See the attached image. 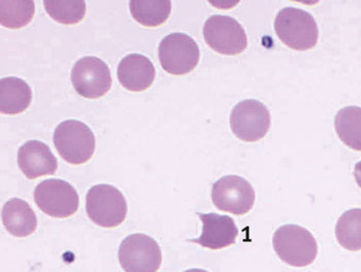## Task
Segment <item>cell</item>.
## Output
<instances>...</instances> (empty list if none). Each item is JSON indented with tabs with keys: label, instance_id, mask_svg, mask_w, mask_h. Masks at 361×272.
Instances as JSON below:
<instances>
[{
	"label": "cell",
	"instance_id": "ac0fdd59",
	"mask_svg": "<svg viewBox=\"0 0 361 272\" xmlns=\"http://www.w3.org/2000/svg\"><path fill=\"white\" fill-rule=\"evenodd\" d=\"M135 21L146 27H157L166 23L171 12L169 0H133L129 2Z\"/></svg>",
	"mask_w": 361,
	"mask_h": 272
},
{
	"label": "cell",
	"instance_id": "603a6c76",
	"mask_svg": "<svg viewBox=\"0 0 361 272\" xmlns=\"http://www.w3.org/2000/svg\"><path fill=\"white\" fill-rule=\"evenodd\" d=\"M184 272H209V271H204V269L193 268V269H189V271H186Z\"/></svg>",
	"mask_w": 361,
	"mask_h": 272
},
{
	"label": "cell",
	"instance_id": "9c48e42d",
	"mask_svg": "<svg viewBox=\"0 0 361 272\" xmlns=\"http://www.w3.org/2000/svg\"><path fill=\"white\" fill-rule=\"evenodd\" d=\"M212 200L219 211L244 216L253 209L255 191L244 178L226 175L213 185Z\"/></svg>",
	"mask_w": 361,
	"mask_h": 272
},
{
	"label": "cell",
	"instance_id": "52a82bcc",
	"mask_svg": "<svg viewBox=\"0 0 361 272\" xmlns=\"http://www.w3.org/2000/svg\"><path fill=\"white\" fill-rule=\"evenodd\" d=\"M118 257L126 272H157L162 263L159 245L151 236L142 233L124 238Z\"/></svg>",
	"mask_w": 361,
	"mask_h": 272
},
{
	"label": "cell",
	"instance_id": "6da1fadb",
	"mask_svg": "<svg viewBox=\"0 0 361 272\" xmlns=\"http://www.w3.org/2000/svg\"><path fill=\"white\" fill-rule=\"evenodd\" d=\"M275 31L283 44L295 51L311 50L319 37V29L313 16L292 6L278 13Z\"/></svg>",
	"mask_w": 361,
	"mask_h": 272
},
{
	"label": "cell",
	"instance_id": "3957f363",
	"mask_svg": "<svg viewBox=\"0 0 361 272\" xmlns=\"http://www.w3.org/2000/svg\"><path fill=\"white\" fill-rule=\"evenodd\" d=\"M53 140L62 159L73 165L88 162L97 147L94 133L85 123L78 120L60 123L55 129Z\"/></svg>",
	"mask_w": 361,
	"mask_h": 272
},
{
	"label": "cell",
	"instance_id": "30bf717a",
	"mask_svg": "<svg viewBox=\"0 0 361 272\" xmlns=\"http://www.w3.org/2000/svg\"><path fill=\"white\" fill-rule=\"evenodd\" d=\"M71 80L78 94L89 99L106 95L113 82L108 64L95 56L78 60L71 70Z\"/></svg>",
	"mask_w": 361,
	"mask_h": 272
},
{
	"label": "cell",
	"instance_id": "8992f818",
	"mask_svg": "<svg viewBox=\"0 0 361 272\" xmlns=\"http://www.w3.org/2000/svg\"><path fill=\"white\" fill-rule=\"evenodd\" d=\"M33 196L42 213L52 218H70L79 209L77 190L70 183L59 178H50L37 185Z\"/></svg>",
	"mask_w": 361,
	"mask_h": 272
},
{
	"label": "cell",
	"instance_id": "9a60e30c",
	"mask_svg": "<svg viewBox=\"0 0 361 272\" xmlns=\"http://www.w3.org/2000/svg\"><path fill=\"white\" fill-rule=\"evenodd\" d=\"M1 220L6 231L16 237H26L37 228V218L32 207L19 198L6 202L2 207Z\"/></svg>",
	"mask_w": 361,
	"mask_h": 272
},
{
	"label": "cell",
	"instance_id": "7402d4cb",
	"mask_svg": "<svg viewBox=\"0 0 361 272\" xmlns=\"http://www.w3.org/2000/svg\"><path fill=\"white\" fill-rule=\"evenodd\" d=\"M354 178H355L356 183L361 188V161L356 163L355 168H354Z\"/></svg>",
	"mask_w": 361,
	"mask_h": 272
},
{
	"label": "cell",
	"instance_id": "e0dca14e",
	"mask_svg": "<svg viewBox=\"0 0 361 272\" xmlns=\"http://www.w3.org/2000/svg\"><path fill=\"white\" fill-rule=\"evenodd\" d=\"M334 128L340 140L354 151L361 152V108L346 106L338 111Z\"/></svg>",
	"mask_w": 361,
	"mask_h": 272
},
{
	"label": "cell",
	"instance_id": "ba28073f",
	"mask_svg": "<svg viewBox=\"0 0 361 272\" xmlns=\"http://www.w3.org/2000/svg\"><path fill=\"white\" fill-rule=\"evenodd\" d=\"M204 41L222 55L242 54L248 46L246 31L229 16H211L204 25Z\"/></svg>",
	"mask_w": 361,
	"mask_h": 272
},
{
	"label": "cell",
	"instance_id": "d6986e66",
	"mask_svg": "<svg viewBox=\"0 0 361 272\" xmlns=\"http://www.w3.org/2000/svg\"><path fill=\"white\" fill-rule=\"evenodd\" d=\"M336 237L348 251H360L361 209H349L341 216L336 223Z\"/></svg>",
	"mask_w": 361,
	"mask_h": 272
},
{
	"label": "cell",
	"instance_id": "277c9868",
	"mask_svg": "<svg viewBox=\"0 0 361 272\" xmlns=\"http://www.w3.org/2000/svg\"><path fill=\"white\" fill-rule=\"evenodd\" d=\"M127 202L123 194L111 185L93 186L86 195L89 218L104 228H116L126 221Z\"/></svg>",
	"mask_w": 361,
	"mask_h": 272
},
{
	"label": "cell",
	"instance_id": "7c38bea8",
	"mask_svg": "<svg viewBox=\"0 0 361 272\" xmlns=\"http://www.w3.org/2000/svg\"><path fill=\"white\" fill-rule=\"evenodd\" d=\"M196 215L202 220V235L188 242L209 249H225L235 244L238 229L233 218L217 214L197 213Z\"/></svg>",
	"mask_w": 361,
	"mask_h": 272
},
{
	"label": "cell",
	"instance_id": "5b68a950",
	"mask_svg": "<svg viewBox=\"0 0 361 272\" xmlns=\"http://www.w3.org/2000/svg\"><path fill=\"white\" fill-rule=\"evenodd\" d=\"M160 64L166 73L183 75L195 70L200 51L192 37L182 32L166 35L158 47Z\"/></svg>",
	"mask_w": 361,
	"mask_h": 272
},
{
	"label": "cell",
	"instance_id": "5bb4252c",
	"mask_svg": "<svg viewBox=\"0 0 361 272\" xmlns=\"http://www.w3.org/2000/svg\"><path fill=\"white\" fill-rule=\"evenodd\" d=\"M120 84L131 92H142L152 86L155 80V66L142 54L126 55L119 62L117 69Z\"/></svg>",
	"mask_w": 361,
	"mask_h": 272
},
{
	"label": "cell",
	"instance_id": "8fae6325",
	"mask_svg": "<svg viewBox=\"0 0 361 272\" xmlns=\"http://www.w3.org/2000/svg\"><path fill=\"white\" fill-rule=\"evenodd\" d=\"M231 127L233 135L243 142H258L269 132L271 113L258 100H244L231 111Z\"/></svg>",
	"mask_w": 361,
	"mask_h": 272
},
{
	"label": "cell",
	"instance_id": "4fadbf2b",
	"mask_svg": "<svg viewBox=\"0 0 361 272\" xmlns=\"http://www.w3.org/2000/svg\"><path fill=\"white\" fill-rule=\"evenodd\" d=\"M18 166L29 180L54 175L57 159L51 149L39 140H28L18 151Z\"/></svg>",
	"mask_w": 361,
	"mask_h": 272
},
{
	"label": "cell",
	"instance_id": "2e32d148",
	"mask_svg": "<svg viewBox=\"0 0 361 272\" xmlns=\"http://www.w3.org/2000/svg\"><path fill=\"white\" fill-rule=\"evenodd\" d=\"M32 91L20 78H4L0 81V111L14 116L23 113L30 106Z\"/></svg>",
	"mask_w": 361,
	"mask_h": 272
},
{
	"label": "cell",
	"instance_id": "44dd1931",
	"mask_svg": "<svg viewBox=\"0 0 361 272\" xmlns=\"http://www.w3.org/2000/svg\"><path fill=\"white\" fill-rule=\"evenodd\" d=\"M44 6L53 20L64 25L79 23L86 15L84 0H44Z\"/></svg>",
	"mask_w": 361,
	"mask_h": 272
},
{
	"label": "cell",
	"instance_id": "7a4b0ae2",
	"mask_svg": "<svg viewBox=\"0 0 361 272\" xmlns=\"http://www.w3.org/2000/svg\"><path fill=\"white\" fill-rule=\"evenodd\" d=\"M278 257L293 267H306L317 257L318 245L313 234L298 225H284L274 234Z\"/></svg>",
	"mask_w": 361,
	"mask_h": 272
},
{
	"label": "cell",
	"instance_id": "ffe728a7",
	"mask_svg": "<svg viewBox=\"0 0 361 272\" xmlns=\"http://www.w3.org/2000/svg\"><path fill=\"white\" fill-rule=\"evenodd\" d=\"M35 13L32 0H1L0 1V23L4 27L19 29L25 27L33 19Z\"/></svg>",
	"mask_w": 361,
	"mask_h": 272
}]
</instances>
